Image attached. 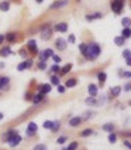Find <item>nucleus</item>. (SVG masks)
I'll use <instances>...</instances> for the list:
<instances>
[{"label":"nucleus","instance_id":"obj_1","mask_svg":"<svg viewBox=\"0 0 131 150\" xmlns=\"http://www.w3.org/2000/svg\"><path fill=\"white\" fill-rule=\"evenodd\" d=\"M99 53H101L99 45L95 44V43H91V44L87 45V51H86L85 57H86V59H89V60H95Z\"/></svg>","mask_w":131,"mask_h":150},{"label":"nucleus","instance_id":"obj_2","mask_svg":"<svg viewBox=\"0 0 131 150\" xmlns=\"http://www.w3.org/2000/svg\"><path fill=\"white\" fill-rule=\"evenodd\" d=\"M49 23L48 24H45L42 27V31H41V39L42 40H48V39H50L52 37V29L49 28Z\"/></svg>","mask_w":131,"mask_h":150},{"label":"nucleus","instance_id":"obj_3","mask_svg":"<svg viewBox=\"0 0 131 150\" xmlns=\"http://www.w3.org/2000/svg\"><path fill=\"white\" fill-rule=\"evenodd\" d=\"M123 0H114V2L111 3V9L114 11L115 13H119L122 11V8H123Z\"/></svg>","mask_w":131,"mask_h":150},{"label":"nucleus","instance_id":"obj_4","mask_svg":"<svg viewBox=\"0 0 131 150\" xmlns=\"http://www.w3.org/2000/svg\"><path fill=\"white\" fill-rule=\"evenodd\" d=\"M32 64H33V61H32L30 59H28V60H25V61H23L19 66H17V69L19 71H24V69H29L30 66H32Z\"/></svg>","mask_w":131,"mask_h":150},{"label":"nucleus","instance_id":"obj_5","mask_svg":"<svg viewBox=\"0 0 131 150\" xmlns=\"http://www.w3.org/2000/svg\"><path fill=\"white\" fill-rule=\"evenodd\" d=\"M56 48L58 49V51H65L66 49V41H65L64 39H57L56 40Z\"/></svg>","mask_w":131,"mask_h":150},{"label":"nucleus","instance_id":"obj_6","mask_svg":"<svg viewBox=\"0 0 131 150\" xmlns=\"http://www.w3.org/2000/svg\"><path fill=\"white\" fill-rule=\"evenodd\" d=\"M16 134H17L16 130H9V132H7V133L3 135V141H4V142H9Z\"/></svg>","mask_w":131,"mask_h":150},{"label":"nucleus","instance_id":"obj_7","mask_svg":"<svg viewBox=\"0 0 131 150\" xmlns=\"http://www.w3.org/2000/svg\"><path fill=\"white\" fill-rule=\"evenodd\" d=\"M52 56H53V51H52L50 48H48V49H45L44 52H41V53H40V59L44 61V60L49 59V57H52Z\"/></svg>","mask_w":131,"mask_h":150},{"label":"nucleus","instance_id":"obj_8","mask_svg":"<svg viewBox=\"0 0 131 150\" xmlns=\"http://www.w3.org/2000/svg\"><path fill=\"white\" fill-rule=\"evenodd\" d=\"M52 90V86L49 84H45V85H41L40 89H38V94H45V93H49V92Z\"/></svg>","mask_w":131,"mask_h":150},{"label":"nucleus","instance_id":"obj_9","mask_svg":"<svg viewBox=\"0 0 131 150\" xmlns=\"http://www.w3.org/2000/svg\"><path fill=\"white\" fill-rule=\"evenodd\" d=\"M27 47H28V49H29L32 53H36V52H37V44H36L35 40H29L28 44H27Z\"/></svg>","mask_w":131,"mask_h":150},{"label":"nucleus","instance_id":"obj_10","mask_svg":"<svg viewBox=\"0 0 131 150\" xmlns=\"http://www.w3.org/2000/svg\"><path fill=\"white\" fill-rule=\"evenodd\" d=\"M20 141H21V137L19 135V134H16L13 138H12V140H11L8 144H9V146L11 147H15V146H17L19 144H20Z\"/></svg>","mask_w":131,"mask_h":150},{"label":"nucleus","instance_id":"obj_11","mask_svg":"<svg viewBox=\"0 0 131 150\" xmlns=\"http://www.w3.org/2000/svg\"><path fill=\"white\" fill-rule=\"evenodd\" d=\"M56 31H58V32H66L68 31V24H66V23H58V24L56 25Z\"/></svg>","mask_w":131,"mask_h":150},{"label":"nucleus","instance_id":"obj_12","mask_svg":"<svg viewBox=\"0 0 131 150\" xmlns=\"http://www.w3.org/2000/svg\"><path fill=\"white\" fill-rule=\"evenodd\" d=\"M121 90H122V88H121V86H113V88L110 89V93H111V96H113V97H118V96H119V93H121Z\"/></svg>","mask_w":131,"mask_h":150},{"label":"nucleus","instance_id":"obj_13","mask_svg":"<svg viewBox=\"0 0 131 150\" xmlns=\"http://www.w3.org/2000/svg\"><path fill=\"white\" fill-rule=\"evenodd\" d=\"M81 122H82V118H81V117H73V118L69 121V125H70V126H78Z\"/></svg>","mask_w":131,"mask_h":150},{"label":"nucleus","instance_id":"obj_14","mask_svg":"<svg viewBox=\"0 0 131 150\" xmlns=\"http://www.w3.org/2000/svg\"><path fill=\"white\" fill-rule=\"evenodd\" d=\"M102 17V13L101 12H95V13H93V15H87L86 16V20L87 21H93L94 19H101Z\"/></svg>","mask_w":131,"mask_h":150},{"label":"nucleus","instance_id":"obj_15","mask_svg":"<svg viewBox=\"0 0 131 150\" xmlns=\"http://www.w3.org/2000/svg\"><path fill=\"white\" fill-rule=\"evenodd\" d=\"M125 37H122V36H117L115 39H114V43L118 45V47H122V45H125Z\"/></svg>","mask_w":131,"mask_h":150},{"label":"nucleus","instance_id":"obj_16","mask_svg":"<svg viewBox=\"0 0 131 150\" xmlns=\"http://www.w3.org/2000/svg\"><path fill=\"white\" fill-rule=\"evenodd\" d=\"M27 130L30 132V133H36V132H37V124H35V122H29Z\"/></svg>","mask_w":131,"mask_h":150},{"label":"nucleus","instance_id":"obj_17","mask_svg":"<svg viewBox=\"0 0 131 150\" xmlns=\"http://www.w3.org/2000/svg\"><path fill=\"white\" fill-rule=\"evenodd\" d=\"M87 90H89V94H90L91 97L97 96V93H98V89H97V86H95V85H90L89 88H87Z\"/></svg>","mask_w":131,"mask_h":150},{"label":"nucleus","instance_id":"obj_18","mask_svg":"<svg viewBox=\"0 0 131 150\" xmlns=\"http://www.w3.org/2000/svg\"><path fill=\"white\" fill-rule=\"evenodd\" d=\"M5 40H8L9 43H13V41L16 40V33H13V32L7 33V35H5Z\"/></svg>","mask_w":131,"mask_h":150},{"label":"nucleus","instance_id":"obj_19","mask_svg":"<svg viewBox=\"0 0 131 150\" xmlns=\"http://www.w3.org/2000/svg\"><path fill=\"white\" fill-rule=\"evenodd\" d=\"M75 85H77V80H75V78H70V80H68L66 84H65V86H66V88H74Z\"/></svg>","mask_w":131,"mask_h":150},{"label":"nucleus","instance_id":"obj_20","mask_svg":"<svg viewBox=\"0 0 131 150\" xmlns=\"http://www.w3.org/2000/svg\"><path fill=\"white\" fill-rule=\"evenodd\" d=\"M102 129H103L105 132L113 133V130H114V125H113V124H105V125L102 126Z\"/></svg>","mask_w":131,"mask_h":150},{"label":"nucleus","instance_id":"obj_21","mask_svg":"<svg viewBox=\"0 0 131 150\" xmlns=\"http://www.w3.org/2000/svg\"><path fill=\"white\" fill-rule=\"evenodd\" d=\"M66 4H68V2H66V0H62V2H57V3L52 4V5H50V8H61V7L66 5Z\"/></svg>","mask_w":131,"mask_h":150},{"label":"nucleus","instance_id":"obj_22","mask_svg":"<svg viewBox=\"0 0 131 150\" xmlns=\"http://www.w3.org/2000/svg\"><path fill=\"white\" fill-rule=\"evenodd\" d=\"M11 53H12V51H11L9 47H5V48H3L2 51H0V56H3V57H5V56H8Z\"/></svg>","mask_w":131,"mask_h":150},{"label":"nucleus","instance_id":"obj_23","mask_svg":"<svg viewBox=\"0 0 131 150\" xmlns=\"http://www.w3.org/2000/svg\"><path fill=\"white\" fill-rule=\"evenodd\" d=\"M9 9V2H2L0 3V11H8Z\"/></svg>","mask_w":131,"mask_h":150},{"label":"nucleus","instance_id":"obj_24","mask_svg":"<svg viewBox=\"0 0 131 150\" xmlns=\"http://www.w3.org/2000/svg\"><path fill=\"white\" fill-rule=\"evenodd\" d=\"M42 98H44V96H42V94H36V96L32 97V101H33V104H38V102H41V101H42Z\"/></svg>","mask_w":131,"mask_h":150},{"label":"nucleus","instance_id":"obj_25","mask_svg":"<svg viewBox=\"0 0 131 150\" xmlns=\"http://www.w3.org/2000/svg\"><path fill=\"white\" fill-rule=\"evenodd\" d=\"M130 36H131V29H130V28H125V29L122 31V37L128 39Z\"/></svg>","mask_w":131,"mask_h":150},{"label":"nucleus","instance_id":"obj_26","mask_svg":"<svg viewBox=\"0 0 131 150\" xmlns=\"http://www.w3.org/2000/svg\"><path fill=\"white\" fill-rule=\"evenodd\" d=\"M8 83H9V78L8 77H0V89H2L3 86H5Z\"/></svg>","mask_w":131,"mask_h":150},{"label":"nucleus","instance_id":"obj_27","mask_svg":"<svg viewBox=\"0 0 131 150\" xmlns=\"http://www.w3.org/2000/svg\"><path fill=\"white\" fill-rule=\"evenodd\" d=\"M70 69H72V64H66L62 69H60V72H61V74H65V73H68Z\"/></svg>","mask_w":131,"mask_h":150},{"label":"nucleus","instance_id":"obj_28","mask_svg":"<svg viewBox=\"0 0 131 150\" xmlns=\"http://www.w3.org/2000/svg\"><path fill=\"white\" fill-rule=\"evenodd\" d=\"M98 81H99L101 84H103V83L106 81V73H105V72L98 73Z\"/></svg>","mask_w":131,"mask_h":150},{"label":"nucleus","instance_id":"obj_29","mask_svg":"<svg viewBox=\"0 0 131 150\" xmlns=\"http://www.w3.org/2000/svg\"><path fill=\"white\" fill-rule=\"evenodd\" d=\"M122 25H123L125 28H128V27L131 25V20H130L128 17H123V19H122Z\"/></svg>","mask_w":131,"mask_h":150},{"label":"nucleus","instance_id":"obj_30","mask_svg":"<svg viewBox=\"0 0 131 150\" xmlns=\"http://www.w3.org/2000/svg\"><path fill=\"white\" fill-rule=\"evenodd\" d=\"M85 104H86V105H89V106H91V105H94V104H95V98H94V97H89V98H86Z\"/></svg>","mask_w":131,"mask_h":150},{"label":"nucleus","instance_id":"obj_31","mask_svg":"<svg viewBox=\"0 0 131 150\" xmlns=\"http://www.w3.org/2000/svg\"><path fill=\"white\" fill-rule=\"evenodd\" d=\"M58 128H60V121H54L53 122V125H52V132H57L58 130Z\"/></svg>","mask_w":131,"mask_h":150},{"label":"nucleus","instance_id":"obj_32","mask_svg":"<svg viewBox=\"0 0 131 150\" xmlns=\"http://www.w3.org/2000/svg\"><path fill=\"white\" fill-rule=\"evenodd\" d=\"M109 141H110V144H115L117 142V135L114 133H110V135H109Z\"/></svg>","mask_w":131,"mask_h":150},{"label":"nucleus","instance_id":"obj_33","mask_svg":"<svg viewBox=\"0 0 131 150\" xmlns=\"http://www.w3.org/2000/svg\"><path fill=\"white\" fill-rule=\"evenodd\" d=\"M50 81H52V84H53V85H60V80H58V77H57V76H52Z\"/></svg>","mask_w":131,"mask_h":150},{"label":"nucleus","instance_id":"obj_34","mask_svg":"<svg viewBox=\"0 0 131 150\" xmlns=\"http://www.w3.org/2000/svg\"><path fill=\"white\" fill-rule=\"evenodd\" d=\"M33 150H47V146L44 145V144H38L33 147Z\"/></svg>","mask_w":131,"mask_h":150},{"label":"nucleus","instance_id":"obj_35","mask_svg":"<svg viewBox=\"0 0 131 150\" xmlns=\"http://www.w3.org/2000/svg\"><path fill=\"white\" fill-rule=\"evenodd\" d=\"M80 51L82 52V54H86V51H87V45H86V44H80Z\"/></svg>","mask_w":131,"mask_h":150},{"label":"nucleus","instance_id":"obj_36","mask_svg":"<svg viewBox=\"0 0 131 150\" xmlns=\"http://www.w3.org/2000/svg\"><path fill=\"white\" fill-rule=\"evenodd\" d=\"M90 134H93V130L91 129H85L82 133H81V135L82 137H86V135H90Z\"/></svg>","mask_w":131,"mask_h":150},{"label":"nucleus","instance_id":"obj_37","mask_svg":"<svg viewBox=\"0 0 131 150\" xmlns=\"http://www.w3.org/2000/svg\"><path fill=\"white\" fill-rule=\"evenodd\" d=\"M122 56L125 57V59H128V57H131V51L130 49H125L123 53H122Z\"/></svg>","mask_w":131,"mask_h":150},{"label":"nucleus","instance_id":"obj_38","mask_svg":"<svg viewBox=\"0 0 131 150\" xmlns=\"http://www.w3.org/2000/svg\"><path fill=\"white\" fill-rule=\"evenodd\" d=\"M52 125H53L52 121H45V122H44V128H45V129H52Z\"/></svg>","mask_w":131,"mask_h":150},{"label":"nucleus","instance_id":"obj_39","mask_svg":"<svg viewBox=\"0 0 131 150\" xmlns=\"http://www.w3.org/2000/svg\"><path fill=\"white\" fill-rule=\"evenodd\" d=\"M78 147V144L77 142H72L70 145H69V147H68V150H75Z\"/></svg>","mask_w":131,"mask_h":150},{"label":"nucleus","instance_id":"obj_40","mask_svg":"<svg viewBox=\"0 0 131 150\" xmlns=\"http://www.w3.org/2000/svg\"><path fill=\"white\" fill-rule=\"evenodd\" d=\"M66 140H68V138H66V137H65V135H62V137H60V138H58V140H57V142H58V144H64V142H65V141H66Z\"/></svg>","mask_w":131,"mask_h":150},{"label":"nucleus","instance_id":"obj_41","mask_svg":"<svg viewBox=\"0 0 131 150\" xmlns=\"http://www.w3.org/2000/svg\"><path fill=\"white\" fill-rule=\"evenodd\" d=\"M52 57H53L54 63H60V61H61V57H60V56H56V54H53Z\"/></svg>","mask_w":131,"mask_h":150},{"label":"nucleus","instance_id":"obj_42","mask_svg":"<svg viewBox=\"0 0 131 150\" xmlns=\"http://www.w3.org/2000/svg\"><path fill=\"white\" fill-rule=\"evenodd\" d=\"M57 89H58V93H64L65 92V86L62 85H57Z\"/></svg>","mask_w":131,"mask_h":150},{"label":"nucleus","instance_id":"obj_43","mask_svg":"<svg viewBox=\"0 0 131 150\" xmlns=\"http://www.w3.org/2000/svg\"><path fill=\"white\" fill-rule=\"evenodd\" d=\"M52 72H60V66L58 65H53L52 66Z\"/></svg>","mask_w":131,"mask_h":150},{"label":"nucleus","instance_id":"obj_44","mask_svg":"<svg viewBox=\"0 0 131 150\" xmlns=\"http://www.w3.org/2000/svg\"><path fill=\"white\" fill-rule=\"evenodd\" d=\"M25 100L30 101V100H32V94H30V93H27V94H25Z\"/></svg>","mask_w":131,"mask_h":150},{"label":"nucleus","instance_id":"obj_45","mask_svg":"<svg viewBox=\"0 0 131 150\" xmlns=\"http://www.w3.org/2000/svg\"><path fill=\"white\" fill-rule=\"evenodd\" d=\"M125 90H127V92L131 90V84H126V85H125Z\"/></svg>","mask_w":131,"mask_h":150},{"label":"nucleus","instance_id":"obj_46","mask_svg":"<svg viewBox=\"0 0 131 150\" xmlns=\"http://www.w3.org/2000/svg\"><path fill=\"white\" fill-rule=\"evenodd\" d=\"M69 41H70V43H74V41H75V37L73 36V35H70V36H69Z\"/></svg>","mask_w":131,"mask_h":150},{"label":"nucleus","instance_id":"obj_47","mask_svg":"<svg viewBox=\"0 0 131 150\" xmlns=\"http://www.w3.org/2000/svg\"><path fill=\"white\" fill-rule=\"evenodd\" d=\"M4 40H5V35H0V44H2Z\"/></svg>","mask_w":131,"mask_h":150},{"label":"nucleus","instance_id":"obj_48","mask_svg":"<svg viewBox=\"0 0 131 150\" xmlns=\"http://www.w3.org/2000/svg\"><path fill=\"white\" fill-rule=\"evenodd\" d=\"M38 68H40V69H45V63H40V64H38Z\"/></svg>","mask_w":131,"mask_h":150},{"label":"nucleus","instance_id":"obj_49","mask_svg":"<svg viewBox=\"0 0 131 150\" xmlns=\"http://www.w3.org/2000/svg\"><path fill=\"white\" fill-rule=\"evenodd\" d=\"M123 77H131V72H125V73H123Z\"/></svg>","mask_w":131,"mask_h":150},{"label":"nucleus","instance_id":"obj_50","mask_svg":"<svg viewBox=\"0 0 131 150\" xmlns=\"http://www.w3.org/2000/svg\"><path fill=\"white\" fill-rule=\"evenodd\" d=\"M125 145H126V146H127V147L131 150V142H128V141H125Z\"/></svg>","mask_w":131,"mask_h":150},{"label":"nucleus","instance_id":"obj_51","mask_svg":"<svg viewBox=\"0 0 131 150\" xmlns=\"http://www.w3.org/2000/svg\"><path fill=\"white\" fill-rule=\"evenodd\" d=\"M126 63L128 66H131V57H128V59H126Z\"/></svg>","mask_w":131,"mask_h":150},{"label":"nucleus","instance_id":"obj_52","mask_svg":"<svg viewBox=\"0 0 131 150\" xmlns=\"http://www.w3.org/2000/svg\"><path fill=\"white\" fill-rule=\"evenodd\" d=\"M0 120H3V113H0Z\"/></svg>","mask_w":131,"mask_h":150},{"label":"nucleus","instance_id":"obj_53","mask_svg":"<svg viewBox=\"0 0 131 150\" xmlns=\"http://www.w3.org/2000/svg\"><path fill=\"white\" fill-rule=\"evenodd\" d=\"M36 2H37V3H42V2H44V0H36Z\"/></svg>","mask_w":131,"mask_h":150},{"label":"nucleus","instance_id":"obj_54","mask_svg":"<svg viewBox=\"0 0 131 150\" xmlns=\"http://www.w3.org/2000/svg\"><path fill=\"white\" fill-rule=\"evenodd\" d=\"M128 104H130V105H131V100H130V101H128Z\"/></svg>","mask_w":131,"mask_h":150},{"label":"nucleus","instance_id":"obj_55","mask_svg":"<svg viewBox=\"0 0 131 150\" xmlns=\"http://www.w3.org/2000/svg\"><path fill=\"white\" fill-rule=\"evenodd\" d=\"M62 150H68V149H62Z\"/></svg>","mask_w":131,"mask_h":150}]
</instances>
